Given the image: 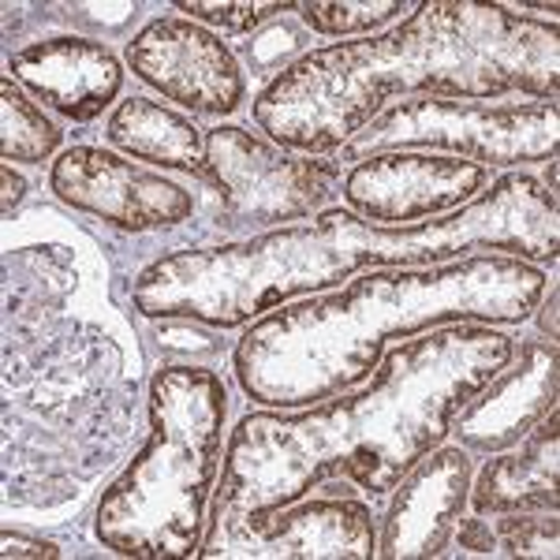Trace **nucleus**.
Returning a JSON list of instances; mask_svg holds the SVG:
<instances>
[{
  "instance_id": "6ab92c4d",
  "label": "nucleus",
  "mask_w": 560,
  "mask_h": 560,
  "mask_svg": "<svg viewBox=\"0 0 560 560\" xmlns=\"http://www.w3.org/2000/svg\"><path fill=\"white\" fill-rule=\"evenodd\" d=\"M415 4H400V0H314V4H300L303 23L314 34L325 38H370L377 34V26L404 20V12H411Z\"/></svg>"
},
{
  "instance_id": "a211bd4d",
  "label": "nucleus",
  "mask_w": 560,
  "mask_h": 560,
  "mask_svg": "<svg viewBox=\"0 0 560 560\" xmlns=\"http://www.w3.org/2000/svg\"><path fill=\"white\" fill-rule=\"evenodd\" d=\"M60 139H65V131H60L57 124L42 113V105L4 71V79H0V158H4L8 165H12V161L42 165V161H49L52 153L60 150Z\"/></svg>"
},
{
  "instance_id": "ddd939ff",
  "label": "nucleus",
  "mask_w": 560,
  "mask_h": 560,
  "mask_svg": "<svg viewBox=\"0 0 560 560\" xmlns=\"http://www.w3.org/2000/svg\"><path fill=\"white\" fill-rule=\"evenodd\" d=\"M467 497H471V456L459 445H438L393 490L377 557H441L464 520Z\"/></svg>"
},
{
  "instance_id": "412c9836",
  "label": "nucleus",
  "mask_w": 560,
  "mask_h": 560,
  "mask_svg": "<svg viewBox=\"0 0 560 560\" xmlns=\"http://www.w3.org/2000/svg\"><path fill=\"white\" fill-rule=\"evenodd\" d=\"M0 553H4L8 560L12 557H34V560H52L60 557V546L49 538H34V535H23V530H12L4 527V535H0Z\"/></svg>"
},
{
  "instance_id": "5701e85b",
  "label": "nucleus",
  "mask_w": 560,
  "mask_h": 560,
  "mask_svg": "<svg viewBox=\"0 0 560 560\" xmlns=\"http://www.w3.org/2000/svg\"><path fill=\"white\" fill-rule=\"evenodd\" d=\"M0 184H4V195H0V210L4 213H12L15 206L23 202V195H26V179L20 173H12V165H0Z\"/></svg>"
},
{
  "instance_id": "f3484780",
  "label": "nucleus",
  "mask_w": 560,
  "mask_h": 560,
  "mask_svg": "<svg viewBox=\"0 0 560 560\" xmlns=\"http://www.w3.org/2000/svg\"><path fill=\"white\" fill-rule=\"evenodd\" d=\"M448 546L467 557H557V512H520L501 520H459Z\"/></svg>"
},
{
  "instance_id": "4be33fe9",
  "label": "nucleus",
  "mask_w": 560,
  "mask_h": 560,
  "mask_svg": "<svg viewBox=\"0 0 560 560\" xmlns=\"http://www.w3.org/2000/svg\"><path fill=\"white\" fill-rule=\"evenodd\" d=\"M557 306H560V292H557V284H546V295L538 300V329H541V337L546 340H557Z\"/></svg>"
},
{
  "instance_id": "20e7f679",
  "label": "nucleus",
  "mask_w": 560,
  "mask_h": 560,
  "mask_svg": "<svg viewBox=\"0 0 560 560\" xmlns=\"http://www.w3.org/2000/svg\"><path fill=\"white\" fill-rule=\"evenodd\" d=\"M546 284V269L512 255H471L430 269H366L332 292L250 322L232 351V370L261 408H311L363 385L400 340L445 325L527 322Z\"/></svg>"
},
{
  "instance_id": "9d476101",
  "label": "nucleus",
  "mask_w": 560,
  "mask_h": 560,
  "mask_svg": "<svg viewBox=\"0 0 560 560\" xmlns=\"http://www.w3.org/2000/svg\"><path fill=\"white\" fill-rule=\"evenodd\" d=\"M49 191L65 206L90 213L120 232H158L191 221L195 198L158 168L116 150L71 147L52 161Z\"/></svg>"
},
{
  "instance_id": "aec40b11",
  "label": "nucleus",
  "mask_w": 560,
  "mask_h": 560,
  "mask_svg": "<svg viewBox=\"0 0 560 560\" xmlns=\"http://www.w3.org/2000/svg\"><path fill=\"white\" fill-rule=\"evenodd\" d=\"M179 15L187 20L210 26V31H229V34H250L261 23L277 20V15L300 12V4H280V0H236V4H213V0H179L176 4Z\"/></svg>"
},
{
  "instance_id": "39448f33",
  "label": "nucleus",
  "mask_w": 560,
  "mask_h": 560,
  "mask_svg": "<svg viewBox=\"0 0 560 560\" xmlns=\"http://www.w3.org/2000/svg\"><path fill=\"white\" fill-rule=\"evenodd\" d=\"M229 388L210 366H161L150 382V438L102 490L94 535L135 560L198 557L224 467Z\"/></svg>"
},
{
  "instance_id": "423d86ee",
  "label": "nucleus",
  "mask_w": 560,
  "mask_h": 560,
  "mask_svg": "<svg viewBox=\"0 0 560 560\" xmlns=\"http://www.w3.org/2000/svg\"><path fill=\"white\" fill-rule=\"evenodd\" d=\"M557 102H453V97H408L382 108L340 161H363L385 150L448 153L475 165L523 168L557 158Z\"/></svg>"
},
{
  "instance_id": "2eb2a0df",
  "label": "nucleus",
  "mask_w": 560,
  "mask_h": 560,
  "mask_svg": "<svg viewBox=\"0 0 560 560\" xmlns=\"http://www.w3.org/2000/svg\"><path fill=\"white\" fill-rule=\"evenodd\" d=\"M560 471V411H549L523 441L490 464L471 482L467 509L475 516H520V512H557Z\"/></svg>"
},
{
  "instance_id": "1a4fd4ad",
  "label": "nucleus",
  "mask_w": 560,
  "mask_h": 560,
  "mask_svg": "<svg viewBox=\"0 0 560 560\" xmlns=\"http://www.w3.org/2000/svg\"><path fill=\"white\" fill-rule=\"evenodd\" d=\"M490 187V168L448 153L385 150L355 161L340 179L348 210L370 224H419L467 206Z\"/></svg>"
},
{
  "instance_id": "4468645a",
  "label": "nucleus",
  "mask_w": 560,
  "mask_h": 560,
  "mask_svg": "<svg viewBox=\"0 0 560 560\" xmlns=\"http://www.w3.org/2000/svg\"><path fill=\"white\" fill-rule=\"evenodd\" d=\"M8 75L20 83L34 102L49 105L68 120H94L124 90V60L108 45L57 34V38L31 42L8 57Z\"/></svg>"
},
{
  "instance_id": "0eeeda50",
  "label": "nucleus",
  "mask_w": 560,
  "mask_h": 560,
  "mask_svg": "<svg viewBox=\"0 0 560 560\" xmlns=\"http://www.w3.org/2000/svg\"><path fill=\"white\" fill-rule=\"evenodd\" d=\"M340 165L292 158L261 135L221 124L206 131V184L232 224L280 229L325 210Z\"/></svg>"
},
{
  "instance_id": "6e6552de",
  "label": "nucleus",
  "mask_w": 560,
  "mask_h": 560,
  "mask_svg": "<svg viewBox=\"0 0 560 560\" xmlns=\"http://www.w3.org/2000/svg\"><path fill=\"white\" fill-rule=\"evenodd\" d=\"M128 68L191 116H232L247 102L236 52L210 26L187 15H158L128 42Z\"/></svg>"
},
{
  "instance_id": "dca6fc26",
  "label": "nucleus",
  "mask_w": 560,
  "mask_h": 560,
  "mask_svg": "<svg viewBox=\"0 0 560 560\" xmlns=\"http://www.w3.org/2000/svg\"><path fill=\"white\" fill-rule=\"evenodd\" d=\"M105 139L124 158L206 179V131L187 113L153 97H128L116 105L105 124Z\"/></svg>"
},
{
  "instance_id": "7ed1b4c3",
  "label": "nucleus",
  "mask_w": 560,
  "mask_h": 560,
  "mask_svg": "<svg viewBox=\"0 0 560 560\" xmlns=\"http://www.w3.org/2000/svg\"><path fill=\"white\" fill-rule=\"evenodd\" d=\"M512 94L557 102V23L504 4L422 0L393 31L295 57L250 113L280 150L318 158L340 153L382 108L408 97L493 102Z\"/></svg>"
},
{
  "instance_id": "f8f14e48",
  "label": "nucleus",
  "mask_w": 560,
  "mask_h": 560,
  "mask_svg": "<svg viewBox=\"0 0 560 560\" xmlns=\"http://www.w3.org/2000/svg\"><path fill=\"white\" fill-rule=\"evenodd\" d=\"M560 396V348L557 340H516L512 363L453 419L448 438L464 453L493 456L512 448L557 411Z\"/></svg>"
},
{
  "instance_id": "9b49d317",
  "label": "nucleus",
  "mask_w": 560,
  "mask_h": 560,
  "mask_svg": "<svg viewBox=\"0 0 560 560\" xmlns=\"http://www.w3.org/2000/svg\"><path fill=\"white\" fill-rule=\"evenodd\" d=\"M198 557L370 560L377 557V530L366 501L348 493H311L280 509L261 530H206Z\"/></svg>"
},
{
  "instance_id": "f03ea898",
  "label": "nucleus",
  "mask_w": 560,
  "mask_h": 560,
  "mask_svg": "<svg viewBox=\"0 0 560 560\" xmlns=\"http://www.w3.org/2000/svg\"><path fill=\"white\" fill-rule=\"evenodd\" d=\"M557 195L527 173L490 179L467 206L419 224H370L348 206L280 224L240 243L168 250L135 277L131 300L147 318L240 329L284 303L322 295L366 269H430L471 255L553 261Z\"/></svg>"
},
{
  "instance_id": "f257e3e1",
  "label": "nucleus",
  "mask_w": 560,
  "mask_h": 560,
  "mask_svg": "<svg viewBox=\"0 0 560 560\" xmlns=\"http://www.w3.org/2000/svg\"><path fill=\"white\" fill-rule=\"evenodd\" d=\"M516 355L493 325H445L400 340L359 388L295 411H250L224 441L210 530H261L322 482L388 497L445 445L453 419Z\"/></svg>"
}]
</instances>
